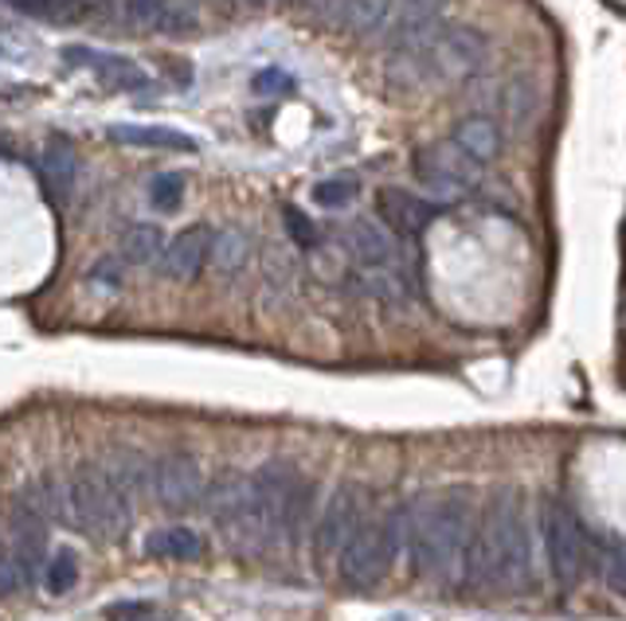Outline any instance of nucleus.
Segmentation results:
<instances>
[{
	"instance_id": "13",
	"label": "nucleus",
	"mask_w": 626,
	"mask_h": 621,
	"mask_svg": "<svg viewBox=\"0 0 626 621\" xmlns=\"http://www.w3.org/2000/svg\"><path fill=\"white\" fill-rule=\"evenodd\" d=\"M212 239L216 231L212 227H193V231H180L177 239L165 247L162 258V274L169 282H193L204 266L212 263Z\"/></svg>"
},
{
	"instance_id": "15",
	"label": "nucleus",
	"mask_w": 626,
	"mask_h": 621,
	"mask_svg": "<svg viewBox=\"0 0 626 621\" xmlns=\"http://www.w3.org/2000/svg\"><path fill=\"white\" fill-rule=\"evenodd\" d=\"M376 207H380V219L392 227L395 235H419L427 224H431L434 207L427 199H419L415 191L408 188H380L376 191Z\"/></svg>"
},
{
	"instance_id": "33",
	"label": "nucleus",
	"mask_w": 626,
	"mask_h": 621,
	"mask_svg": "<svg viewBox=\"0 0 626 621\" xmlns=\"http://www.w3.org/2000/svg\"><path fill=\"white\" fill-rule=\"evenodd\" d=\"M282 90H290V75H282V71H258V79H255V95H282Z\"/></svg>"
},
{
	"instance_id": "19",
	"label": "nucleus",
	"mask_w": 626,
	"mask_h": 621,
	"mask_svg": "<svg viewBox=\"0 0 626 621\" xmlns=\"http://www.w3.org/2000/svg\"><path fill=\"white\" fill-rule=\"evenodd\" d=\"M106 134H110V141L134 145V149H196V137L169 126H110Z\"/></svg>"
},
{
	"instance_id": "24",
	"label": "nucleus",
	"mask_w": 626,
	"mask_h": 621,
	"mask_svg": "<svg viewBox=\"0 0 626 621\" xmlns=\"http://www.w3.org/2000/svg\"><path fill=\"white\" fill-rule=\"evenodd\" d=\"M75 582H79V555H75L71 548L56 551L48 571H43V586H48V594H71Z\"/></svg>"
},
{
	"instance_id": "27",
	"label": "nucleus",
	"mask_w": 626,
	"mask_h": 621,
	"mask_svg": "<svg viewBox=\"0 0 626 621\" xmlns=\"http://www.w3.org/2000/svg\"><path fill=\"white\" fill-rule=\"evenodd\" d=\"M196 28V0H165V12H162V24L157 32L165 36H185Z\"/></svg>"
},
{
	"instance_id": "9",
	"label": "nucleus",
	"mask_w": 626,
	"mask_h": 621,
	"mask_svg": "<svg viewBox=\"0 0 626 621\" xmlns=\"http://www.w3.org/2000/svg\"><path fill=\"white\" fill-rule=\"evenodd\" d=\"M540 532H545V548H548V566H552L556 582L564 590H571L584 574V535L579 524L560 501L548 496L540 504Z\"/></svg>"
},
{
	"instance_id": "30",
	"label": "nucleus",
	"mask_w": 626,
	"mask_h": 621,
	"mask_svg": "<svg viewBox=\"0 0 626 621\" xmlns=\"http://www.w3.org/2000/svg\"><path fill=\"white\" fill-rule=\"evenodd\" d=\"M9 4L17 12H25V17H36V20H56V17H67V12H71L67 0H9Z\"/></svg>"
},
{
	"instance_id": "14",
	"label": "nucleus",
	"mask_w": 626,
	"mask_h": 621,
	"mask_svg": "<svg viewBox=\"0 0 626 621\" xmlns=\"http://www.w3.org/2000/svg\"><path fill=\"white\" fill-rule=\"evenodd\" d=\"M63 59L71 67H87L90 75H98V79L106 82V87L114 90H145V71L137 63H129V59L121 56H110V51H90V48H67Z\"/></svg>"
},
{
	"instance_id": "34",
	"label": "nucleus",
	"mask_w": 626,
	"mask_h": 621,
	"mask_svg": "<svg viewBox=\"0 0 626 621\" xmlns=\"http://www.w3.org/2000/svg\"><path fill=\"white\" fill-rule=\"evenodd\" d=\"M90 278L102 282V286H110V289H118V282H121L118 263H114V258H106V263H98V266H95V274H90Z\"/></svg>"
},
{
	"instance_id": "6",
	"label": "nucleus",
	"mask_w": 626,
	"mask_h": 621,
	"mask_svg": "<svg viewBox=\"0 0 626 621\" xmlns=\"http://www.w3.org/2000/svg\"><path fill=\"white\" fill-rule=\"evenodd\" d=\"M67 496H71V524L82 528L95 540H121L129 532L134 496L114 481L110 470L102 465H79L67 477Z\"/></svg>"
},
{
	"instance_id": "2",
	"label": "nucleus",
	"mask_w": 626,
	"mask_h": 621,
	"mask_svg": "<svg viewBox=\"0 0 626 621\" xmlns=\"http://www.w3.org/2000/svg\"><path fill=\"white\" fill-rule=\"evenodd\" d=\"M466 582L490 594H517L532 582V528L521 489H498L478 516Z\"/></svg>"
},
{
	"instance_id": "23",
	"label": "nucleus",
	"mask_w": 626,
	"mask_h": 621,
	"mask_svg": "<svg viewBox=\"0 0 626 621\" xmlns=\"http://www.w3.org/2000/svg\"><path fill=\"white\" fill-rule=\"evenodd\" d=\"M157 258H165V239L157 227L137 224L121 235V263L126 266H153Z\"/></svg>"
},
{
	"instance_id": "29",
	"label": "nucleus",
	"mask_w": 626,
	"mask_h": 621,
	"mask_svg": "<svg viewBox=\"0 0 626 621\" xmlns=\"http://www.w3.org/2000/svg\"><path fill=\"white\" fill-rule=\"evenodd\" d=\"M121 12H126V20L134 28H153V32H157L162 12H165V0H126Z\"/></svg>"
},
{
	"instance_id": "5",
	"label": "nucleus",
	"mask_w": 626,
	"mask_h": 621,
	"mask_svg": "<svg viewBox=\"0 0 626 621\" xmlns=\"http://www.w3.org/2000/svg\"><path fill=\"white\" fill-rule=\"evenodd\" d=\"M408 543V509H392L384 516H369L338 555L341 582L353 590H372L388 579L395 555Z\"/></svg>"
},
{
	"instance_id": "1",
	"label": "nucleus",
	"mask_w": 626,
	"mask_h": 621,
	"mask_svg": "<svg viewBox=\"0 0 626 621\" xmlns=\"http://www.w3.org/2000/svg\"><path fill=\"white\" fill-rule=\"evenodd\" d=\"M478 516L470 489H442L408 504V551L415 571L434 586L466 582Z\"/></svg>"
},
{
	"instance_id": "17",
	"label": "nucleus",
	"mask_w": 626,
	"mask_h": 621,
	"mask_svg": "<svg viewBox=\"0 0 626 621\" xmlns=\"http://www.w3.org/2000/svg\"><path fill=\"white\" fill-rule=\"evenodd\" d=\"M341 243H345L349 255H353L361 266H369V270H392L395 243H392V235H388L384 227L372 224V219H356V224H349Z\"/></svg>"
},
{
	"instance_id": "21",
	"label": "nucleus",
	"mask_w": 626,
	"mask_h": 621,
	"mask_svg": "<svg viewBox=\"0 0 626 621\" xmlns=\"http://www.w3.org/2000/svg\"><path fill=\"white\" fill-rule=\"evenodd\" d=\"M145 555L153 559H196L204 555V540L193 528H165L145 540Z\"/></svg>"
},
{
	"instance_id": "12",
	"label": "nucleus",
	"mask_w": 626,
	"mask_h": 621,
	"mask_svg": "<svg viewBox=\"0 0 626 621\" xmlns=\"http://www.w3.org/2000/svg\"><path fill=\"white\" fill-rule=\"evenodd\" d=\"M447 0H392V9L384 17V28L376 32V40L388 43V51L403 48L415 36H423L434 24V17L442 12Z\"/></svg>"
},
{
	"instance_id": "20",
	"label": "nucleus",
	"mask_w": 626,
	"mask_h": 621,
	"mask_svg": "<svg viewBox=\"0 0 626 621\" xmlns=\"http://www.w3.org/2000/svg\"><path fill=\"white\" fill-rule=\"evenodd\" d=\"M388 9H392V0H338L330 17L349 36H376L384 28Z\"/></svg>"
},
{
	"instance_id": "25",
	"label": "nucleus",
	"mask_w": 626,
	"mask_h": 621,
	"mask_svg": "<svg viewBox=\"0 0 626 621\" xmlns=\"http://www.w3.org/2000/svg\"><path fill=\"white\" fill-rule=\"evenodd\" d=\"M537 87H532V79H517L509 82L506 90V114L513 126H529L532 118H537Z\"/></svg>"
},
{
	"instance_id": "36",
	"label": "nucleus",
	"mask_w": 626,
	"mask_h": 621,
	"mask_svg": "<svg viewBox=\"0 0 626 621\" xmlns=\"http://www.w3.org/2000/svg\"><path fill=\"white\" fill-rule=\"evenodd\" d=\"M392 621H411V618H392Z\"/></svg>"
},
{
	"instance_id": "32",
	"label": "nucleus",
	"mask_w": 626,
	"mask_h": 621,
	"mask_svg": "<svg viewBox=\"0 0 626 621\" xmlns=\"http://www.w3.org/2000/svg\"><path fill=\"white\" fill-rule=\"evenodd\" d=\"M106 621H157V610L149 602H114Z\"/></svg>"
},
{
	"instance_id": "26",
	"label": "nucleus",
	"mask_w": 626,
	"mask_h": 621,
	"mask_svg": "<svg viewBox=\"0 0 626 621\" xmlns=\"http://www.w3.org/2000/svg\"><path fill=\"white\" fill-rule=\"evenodd\" d=\"M356 199V176H330V180L313 184V204L322 207H345Z\"/></svg>"
},
{
	"instance_id": "28",
	"label": "nucleus",
	"mask_w": 626,
	"mask_h": 621,
	"mask_svg": "<svg viewBox=\"0 0 626 621\" xmlns=\"http://www.w3.org/2000/svg\"><path fill=\"white\" fill-rule=\"evenodd\" d=\"M149 199L153 207H162V211H177L180 199H185V180L177 172H165L149 184Z\"/></svg>"
},
{
	"instance_id": "16",
	"label": "nucleus",
	"mask_w": 626,
	"mask_h": 621,
	"mask_svg": "<svg viewBox=\"0 0 626 621\" xmlns=\"http://www.w3.org/2000/svg\"><path fill=\"white\" fill-rule=\"evenodd\" d=\"M75 176H79V157H75L67 137H51L40 152V184L56 204H67L75 191Z\"/></svg>"
},
{
	"instance_id": "4",
	"label": "nucleus",
	"mask_w": 626,
	"mask_h": 621,
	"mask_svg": "<svg viewBox=\"0 0 626 621\" xmlns=\"http://www.w3.org/2000/svg\"><path fill=\"white\" fill-rule=\"evenodd\" d=\"M255 524H258V555L282 543H294L310 516L313 485L290 462H266L255 473Z\"/></svg>"
},
{
	"instance_id": "3",
	"label": "nucleus",
	"mask_w": 626,
	"mask_h": 621,
	"mask_svg": "<svg viewBox=\"0 0 626 621\" xmlns=\"http://www.w3.org/2000/svg\"><path fill=\"white\" fill-rule=\"evenodd\" d=\"M490 63V40L470 24L434 20L423 36L388 51V79L408 90L419 87H458L475 79Z\"/></svg>"
},
{
	"instance_id": "11",
	"label": "nucleus",
	"mask_w": 626,
	"mask_h": 621,
	"mask_svg": "<svg viewBox=\"0 0 626 621\" xmlns=\"http://www.w3.org/2000/svg\"><path fill=\"white\" fill-rule=\"evenodd\" d=\"M364 524V489L361 485H341L330 496L322 520H317V551L322 555H341V548L349 543V535Z\"/></svg>"
},
{
	"instance_id": "22",
	"label": "nucleus",
	"mask_w": 626,
	"mask_h": 621,
	"mask_svg": "<svg viewBox=\"0 0 626 621\" xmlns=\"http://www.w3.org/2000/svg\"><path fill=\"white\" fill-rule=\"evenodd\" d=\"M251 263V239L243 231H216L212 239V270L224 274V278H235L243 266Z\"/></svg>"
},
{
	"instance_id": "7",
	"label": "nucleus",
	"mask_w": 626,
	"mask_h": 621,
	"mask_svg": "<svg viewBox=\"0 0 626 621\" xmlns=\"http://www.w3.org/2000/svg\"><path fill=\"white\" fill-rule=\"evenodd\" d=\"M48 512L36 509L25 493L12 504V520H9V555H4V590L17 594L20 586L36 579L40 571L43 548H48Z\"/></svg>"
},
{
	"instance_id": "8",
	"label": "nucleus",
	"mask_w": 626,
	"mask_h": 621,
	"mask_svg": "<svg viewBox=\"0 0 626 621\" xmlns=\"http://www.w3.org/2000/svg\"><path fill=\"white\" fill-rule=\"evenodd\" d=\"M415 176L439 196H458L482 180V160L470 157L458 141H434L415 152Z\"/></svg>"
},
{
	"instance_id": "31",
	"label": "nucleus",
	"mask_w": 626,
	"mask_h": 621,
	"mask_svg": "<svg viewBox=\"0 0 626 621\" xmlns=\"http://www.w3.org/2000/svg\"><path fill=\"white\" fill-rule=\"evenodd\" d=\"M282 219H286V227H290V239H297L302 247H313V243H317V231H313V224L297 207H290V204L282 207Z\"/></svg>"
},
{
	"instance_id": "18",
	"label": "nucleus",
	"mask_w": 626,
	"mask_h": 621,
	"mask_svg": "<svg viewBox=\"0 0 626 621\" xmlns=\"http://www.w3.org/2000/svg\"><path fill=\"white\" fill-rule=\"evenodd\" d=\"M450 141H458L466 152H470V157H478L482 165H490V160L501 152V129L493 118L470 114V118H462L454 126V137H450Z\"/></svg>"
},
{
	"instance_id": "35",
	"label": "nucleus",
	"mask_w": 626,
	"mask_h": 621,
	"mask_svg": "<svg viewBox=\"0 0 626 621\" xmlns=\"http://www.w3.org/2000/svg\"><path fill=\"white\" fill-rule=\"evenodd\" d=\"M615 586L626 590V563H618V574H615Z\"/></svg>"
},
{
	"instance_id": "10",
	"label": "nucleus",
	"mask_w": 626,
	"mask_h": 621,
	"mask_svg": "<svg viewBox=\"0 0 626 621\" xmlns=\"http://www.w3.org/2000/svg\"><path fill=\"white\" fill-rule=\"evenodd\" d=\"M153 496L162 501V509L185 512L204 501V473L188 454H169L162 462H153Z\"/></svg>"
}]
</instances>
